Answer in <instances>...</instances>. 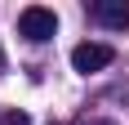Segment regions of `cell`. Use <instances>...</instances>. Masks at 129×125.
Returning a JSON list of instances; mask_svg holds the SVG:
<instances>
[{"label": "cell", "mask_w": 129, "mask_h": 125, "mask_svg": "<svg viewBox=\"0 0 129 125\" xmlns=\"http://www.w3.org/2000/svg\"><path fill=\"white\" fill-rule=\"evenodd\" d=\"M18 31H22L27 40H53L58 36V13L53 9H45V5H27L22 13H18Z\"/></svg>", "instance_id": "6da1fadb"}, {"label": "cell", "mask_w": 129, "mask_h": 125, "mask_svg": "<svg viewBox=\"0 0 129 125\" xmlns=\"http://www.w3.org/2000/svg\"><path fill=\"white\" fill-rule=\"evenodd\" d=\"M111 58H116V49L103 45V40H85V45L71 49V67L80 76H93V72H103V67H111Z\"/></svg>", "instance_id": "7a4b0ae2"}, {"label": "cell", "mask_w": 129, "mask_h": 125, "mask_svg": "<svg viewBox=\"0 0 129 125\" xmlns=\"http://www.w3.org/2000/svg\"><path fill=\"white\" fill-rule=\"evenodd\" d=\"M93 13H98V23L111 27V31H129V0H98Z\"/></svg>", "instance_id": "3957f363"}, {"label": "cell", "mask_w": 129, "mask_h": 125, "mask_svg": "<svg viewBox=\"0 0 129 125\" xmlns=\"http://www.w3.org/2000/svg\"><path fill=\"white\" fill-rule=\"evenodd\" d=\"M5 121H9V125H27V112H18V107H13V112L5 116Z\"/></svg>", "instance_id": "277c9868"}, {"label": "cell", "mask_w": 129, "mask_h": 125, "mask_svg": "<svg viewBox=\"0 0 129 125\" xmlns=\"http://www.w3.org/2000/svg\"><path fill=\"white\" fill-rule=\"evenodd\" d=\"M89 125H111V121H89Z\"/></svg>", "instance_id": "5b68a950"}, {"label": "cell", "mask_w": 129, "mask_h": 125, "mask_svg": "<svg viewBox=\"0 0 129 125\" xmlns=\"http://www.w3.org/2000/svg\"><path fill=\"white\" fill-rule=\"evenodd\" d=\"M0 62H5V54H0Z\"/></svg>", "instance_id": "8992f818"}]
</instances>
